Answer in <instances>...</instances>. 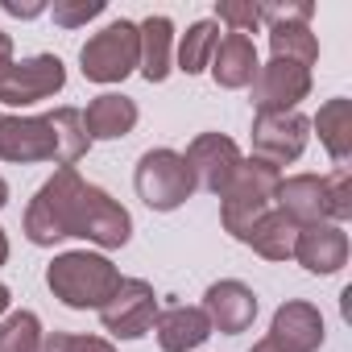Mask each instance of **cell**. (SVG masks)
I'll use <instances>...</instances> for the list:
<instances>
[{
    "instance_id": "11",
    "label": "cell",
    "mask_w": 352,
    "mask_h": 352,
    "mask_svg": "<svg viewBox=\"0 0 352 352\" xmlns=\"http://www.w3.org/2000/svg\"><path fill=\"white\" fill-rule=\"evenodd\" d=\"M183 157H187V166H191V174H195V187H204V191H212V195H220V191L232 183L236 166L245 162L241 149H236V141L224 137V133H199V137L187 145Z\"/></svg>"
},
{
    "instance_id": "21",
    "label": "cell",
    "mask_w": 352,
    "mask_h": 352,
    "mask_svg": "<svg viewBox=\"0 0 352 352\" xmlns=\"http://www.w3.org/2000/svg\"><path fill=\"white\" fill-rule=\"evenodd\" d=\"M253 253H261L265 261H286V257H294V241H298V224L294 220H286L278 208L274 212H265L245 236H241Z\"/></svg>"
},
{
    "instance_id": "20",
    "label": "cell",
    "mask_w": 352,
    "mask_h": 352,
    "mask_svg": "<svg viewBox=\"0 0 352 352\" xmlns=\"http://www.w3.org/2000/svg\"><path fill=\"white\" fill-rule=\"evenodd\" d=\"M311 124L319 129V141L331 153V162L340 170H348V157H352V100H344V96L327 100Z\"/></svg>"
},
{
    "instance_id": "31",
    "label": "cell",
    "mask_w": 352,
    "mask_h": 352,
    "mask_svg": "<svg viewBox=\"0 0 352 352\" xmlns=\"http://www.w3.org/2000/svg\"><path fill=\"white\" fill-rule=\"evenodd\" d=\"M249 352H286V348H282L278 340H270V336H265V340H257V344H253Z\"/></svg>"
},
{
    "instance_id": "15",
    "label": "cell",
    "mask_w": 352,
    "mask_h": 352,
    "mask_svg": "<svg viewBox=\"0 0 352 352\" xmlns=\"http://www.w3.org/2000/svg\"><path fill=\"white\" fill-rule=\"evenodd\" d=\"M270 340H278L286 352H319V344H323V315H319V307H311L302 298L282 302L274 311Z\"/></svg>"
},
{
    "instance_id": "28",
    "label": "cell",
    "mask_w": 352,
    "mask_h": 352,
    "mask_svg": "<svg viewBox=\"0 0 352 352\" xmlns=\"http://www.w3.org/2000/svg\"><path fill=\"white\" fill-rule=\"evenodd\" d=\"M50 13L63 30H79V25H87L91 17L104 13V0H54Z\"/></svg>"
},
{
    "instance_id": "17",
    "label": "cell",
    "mask_w": 352,
    "mask_h": 352,
    "mask_svg": "<svg viewBox=\"0 0 352 352\" xmlns=\"http://www.w3.org/2000/svg\"><path fill=\"white\" fill-rule=\"evenodd\" d=\"M153 331H157V344H162V352H191V348H199V344H208V336H212V323H208V315H204V307H166V311H157V319H153Z\"/></svg>"
},
{
    "instance_id": "19",
    "label": "cell",
    "mask_w": 352,
    "mask_h": 352,
    "mask_svg": "<svg viewBox=\"0 0 352 352\" xmlns=\"http://www.w3.org/2000/svg\"><path fill=\"white\" fill-rule=\"evenodd\" d=\"M137 38H141V75L149 83H162L170 71H174V25L170 17H145L137 25Z\"/></svg>"
},
{
    "instance_id": "25",
    "label": "cell",
    "mask_w": 352,
    "mask_h": 352,
    "mask_svg": "<svg viewBox=\"0 0 352 352\" xmlns=\"http://www.w3.org/2000/svg\"><path fill=\"white\" fill-rule=\"evenodd\" d=\"M323 183H327V212H331V224H344L352 216V174L348 170H331L323 174Z\"/></svg>"
},
{
    "instance_id": "2",
    "label": "cell",
    "mask_w": 352,
    "mask_h": 352,
    "mask_svg": "<svg viewBox=\"0 0 352 352\" xmlns=\"http://www.w3.org/2000/svg\"><path fill=\"white\" fill-rule=\"evenodd\" d=\"M87 191L91 183L79 179L75 166L54 170V179H46L25 212V236L34 245H58L67 236L83 232V212H87Z\"/></svg>"
},
{
    "instance_id": "8",
    "label": "cell",
    "mask_w": 352,
    "mask_h": 352,
    "mask_svg": "<svg viewBox=\"0 0 352 352\" xmlns=\"http://www.w3.org/2000/svg\"><path fill=\"white\" fill-rule=\"evenodd\" d=\"M157 319V294L145 278H120L116 294L100 307V323L116 340H141Z\"/></svg>"
},
{
    "instance_id": "35",
    "label": "cell",
    "mask_w": 352,
    "mask_h": 352,
    "mask_svg": "<svg viewBox=\"0 0 352 352\" xmlns=\"http://www.w3.org/2000/svg\"><path fill=\"white\" fill-rule=\"evenodd\" d=\"M0 116H5V112H0Z\"/></svg>"
},
{
    "instance_id": "27",
    "label": "cell",
    "mask_w": 352,
    "mask_h": 352,
    "mask_svg": "<svg viewBox=\"0 0 352 352\" xmlns=\"http://www.w3.org/2000/svg\"><path fill=\"white\" fill-rule=\"evenodd\" d=\"M216 17L228 25V34H249L261 25V5H253V0H224V5H216Z\"/></svg>"
},
{
    "instance_id": "14",
    "label": "cell",
    "mask_w": 352,
    "mask_h": 352,
    "mask_svg": "<svg viewBox=\"0 0 352 352\" xmlns=\"http://www.w3.org/2000/svg\"><path fill=\"white\" fill-rule=\"evenodd\" d=\"M294 261L311 274H340L348 265V232L340 224H311L298 228Z\"/></svg>"
},
{
    "instance_id": "6",
    "label": "cell",
    "mask_w": 352,
    "mask_h": 352,
    "mask_svg": "<svg viewBox=\"0 0 352 352\" xmlns=\"http://www.w3.org/2000/svg\"><path fill=\"white\" fill-rule=\"evenodd\" d=\"M133 187H137V195H141L145 208L174 212V208H183L195 195V174H191V166H187L183 153H174V149H149L137 162Z\"/></svg>"
},
{
    "instance_id": "5",
    "label": "cell",
    "mask_w": 352,
    "mask_h": 352,
    "mask_svg": "<svg viewBox=\"0 0 352 352\" xmlns=\"http://www.w3.org/2000/svg\"><path fill=\"white\" fill-rule=\"evenodd\" d=\"M67 83V67L58 54H34L25 63L13 58V38L0 30V104H42L58 96Z\"/></svg>"
},
{
    "instance_id": "9",
    "label": "cell",
    "mask_w": 352,
    "mask_h": 352,
    "mask_svg": "<svg viewBox=\"0 0 352 352\" xmlns=\"http://www.w3.org/2000/svg\"><path fill=\"white\" fill-rule=\"evenodd\" d=\"M249 87H253V108L257 112L282 116V112H294L311 96V71L298 67V63H286V58H270L265 67H257Z\"/></svg>"
},
{
    "instance_id": "18",
    "label": "cell",
    "mask_w": 352,
    "mask_h": 352,
    "mask_svg": "<svg viewBox=\"0 0 352 352\" xmlns=\"http://www.w3.org/2000/svg\"><path fill=\"white\" fill-rule=\"evenodd\" d=\"M137 124V104L120 91H104L96 96L87 108H83V129H87V141H116V137H129Z\"/></svg>"
},
{
    "instance_id": "34",
    "label": "cell",
    "mask_w": 352,
    "mask_h": 352,
    "mask_svg": "<svg viewBox=\"0 0 352 352\" xmlns=\"http://www.w3.org/2000/svg\"><path fill=\"white\" fill-rule=\"evenodd\" d=\"M5 204H9V183L0 179V208H5Z\"/></svg>"
},
{
    "instance_id": "1",
    "label": "cell",
    "mask_w": 352,
    "mask_h": 352,
    "mask_svg": "<svg viewBox=\"0 0 352 352\" xmlns=\"http://www.w3.org/2000/svg\"><path fill=\"white\" fill-rule=\"evenodd\" d=\"M91 149L83 112L54 108L46 116H0V162H54L75 166Z\"/></svg>"
},
{
    "instance_id": "33",
    "label": "cell",
    "mask_w": 352,
    "mask_h": 352,
    "mask_svg": "<svg viewBox=\"0 0 352 352\" xmlns=\"http://www.w3.org/2000/svg\"><path fill=\"white\" fill-rule=\"evenodd\" d=\"M9 302H13V294H9V286H0V315L9 311Z\"/></svg>"
},
{
    "instance_id": "13",
    "label": "cell",
    "mask_w": 352,
    "mask_h": 352,
    "mask_svg": "<svg viewBox=\"0 0 352 352\" xmlns=\"http://www.w3.org/2000/svg\"><path fill=\"white\" fill-rule=\"evenodd\" d=\"M274 204H278V212H282L286 220H294L298 228L331 224V212H327V183L319 179V174H290V179H282Z\"/></svg>"
},
{
    "instance_id": "29",
    "label": "cell",
    "mask_w": 352,
    "mask_h": 352,
    "mask_svg": "<svg viewBox=\"0 0 352 352\" xmlns=\"http://www.w3.org/2000/svg\"><path fill=\"white\" fill-rule=\"evenodd\" d=\"M315 17V5H261V21L270 25H286V21H311Z\"/></svg>"
},
{
    "instance_id": "23",
    "label": "cell",
    "mask_w": 352,
    "mask_h": 352,
    "mask_svg": "<svg viewBox=\"0 0 352 352\" xmlns=\"http://www.w3.org/2000/svg\"><path fill=\"white\" fill-rule=\"evenodd\" d=\"M216 46H220V25H216V21H195V25L183 34V42H179V71H183V75L208 71Z\"/></svg>"
},
{
    "instance_id": "4",
    "label": "cell",
    "mask_w": 352,
    "mask_h": 352,
    "mask_svg": "<svg viewBox=\"0 0 352 352\" xmlns=\"http://www.w3.org/2000/svg\"><path fill=\"white\" fill-rule=\"evenodd\" d=\"M278 183H282V170L261 162V157H249L236 166L232 183L220 191V220H224V232H232L236 241L265 216L274 212V195H278Z\"/></svg>"
},
{
    "instance_id": "30",
    "label": "cell",
    "mask_w": 352,
    "mask_h": 352,
    "mask_svg": "<svg viewBox=\"0 0 352 352\" xmlns=\"http://www.w3.org/2000/svg\"><path fill=\"white\" fill-rule=\"evenodd\" d=\"M0 9L13 13V17H38V13H46V5H21V0H0Z\"/></svg>"
},
{
    "instance_id": "22",
    "label": "cell",
    "mask_w": 352,
    "mask_h": 352,
    "mask_svg": "<svg viewBox=\"0 0 352 352\" xmlns=\"http://www.w3.org/2000/svg\"><path fill=\"white\" fill-rule=\"evenodd\" d=\"M270 50H274V58L298 63V67H307V71L319 63V42H315L311 25H302V21L270 25Z\"/></svg>"
},
{
    "instance_id": "32",
    "label": "cell",
    "mask_w": 352,
    "mask_h": 352,
    "mask_svg": "<svg viewBox=\"0 0 352 352\" xmlns=\"http://www.w3.org/2000/svg\"><path fill=\"white\" fill-rule=\"evenodd\" d=\"M9 261V236H5V228H0V265Z\"/></svg>"
},
{
    "instance_id": "24",
    "label": "cell",
    "mask_w": 352,
    "mask_h": 352,
    "mask_svg": "<svg viewBox=\"0 0 352 352\" xmlns=\"http://www.w3.org/2000/svg\"><path fill=\"white\" fill-rule=\"evenodd\" d=\"M42 344V319L34 311H13L0 323V352H38Z\"/></svg>"
},
{
    "instance_id": "10",
    "label": "cell",
    "mask_w": 352,
    "mask_h": 352,
    "mask_svg": "<svg viewBox=\"0 0 352 352\" xmlns=\"http://www.w3.org/2000/svg\"><path fill=\"white\" fill-rule=\"evenodd\" d=\"M307 137H311V120L298 116V112H282V116L257 112L253 116V157H261V162H270L278 170L286 162H298L302 157Z\"/></svg>"
},
{
    "instance_id": "16",
    "label": "cell",
    "mask_w": 352,
    "mask_h": 352,
    "mask_svg": "<svg viewBox=\"0 0 352 352\" xmlns=\"http://www.w3.org/2000/svg\"><path fill=\"white\" fill-rule=\"evenodd\" d=\"M257 67H261V63H257V46H253L249 34H224L220 46H216V54H212V63H208L212 79H216L220 87H228V91L249 87L253 75H257Z\"/></svg>"
},
{
    "instance_id": "12",
    "label": "cell",
    "mask_w": 352,
    "mask_h": 352,
    "mask_svg": "<svg viewBox=\"0 0 352 352\" xmlns=\"http://www.w3.org/2000/svg\"><path fill=\"white\" fill-rule=\"evenodd\" d=\"M204 315L212 323V331H224V336H241L253 327L257 319V294L236 282V278H224V282H212L208 294H204Z\"/></svg>"
},
{
    "instance_id": "7",
    "label": "cell",
    "mask_w": 352,
    "mask_h": 352,
    "mask_svg": "<svg viewBox=\"0 0 352 352\" xmlns=\"http://www.w3.org/2000/svg\"><path fill=\"white\" fill-rule=\"evenodd\" d=\"M79 63H83V79H91V83H120V79H129L137 71V63H141L137 25L133 21L104 25L96 38L83 42Z\"/></svg>"
},
{
    "instance_id": "3",
    "label": "cell",
    "mask_w": 352,
    "mask_h": 352,
    "mask_svg": "<svg viewBox=\"0 0 352 352\" xmlns=\"http://www.w3.org/2000/svg\"><path fill=\"white\" fill-rule=\"evenodd\" d=\"M46 286L50 294L71 307V311H100L116 286H120V270L104 257V253H87V249H75V253H58L50 265H46Z\"/></svg>"
},
{
    "instance_id": "26",
    "label": "cell",
    "mask_w": 352,
    "mask_h": 352,
    "mask_svg": "<svg viewBox=\"0 0 352 352\" xmlns=\"http://www.w3.org/2000/svg\"><path fill=\"white\" fill-rule=\"evenodd\" d=\"M38 352H116L112 340L104 336H71V331H50L42 336Z\"/></svg>"
}]
</instances>
